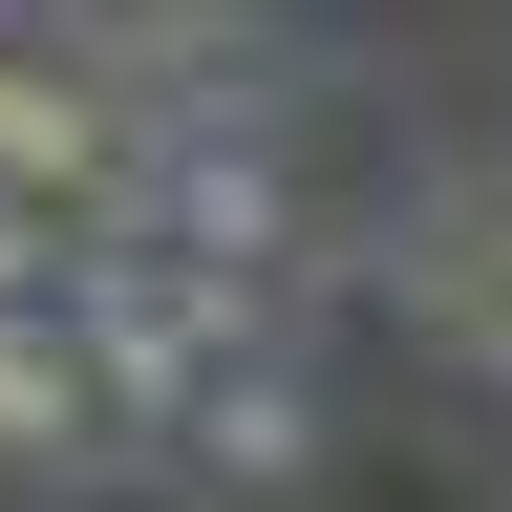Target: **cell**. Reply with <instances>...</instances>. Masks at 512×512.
Masks as SVG:
<instances>
[{"label": "cell", "mask_w": 512, "mask_h": 512, "mask_svg": "<svg viewBox=\"0 0 512 512\" xmlns=\"http://www.w3.org/2000/svg\"><path fill=\"white\" fill-rule=\"evenodd\" d=\"M171 470H192V491H299V470H320V384H299V363H235V384H192Z\"/></svg>", "instance_id": "obj_2"}, {"label": "cell", "mask_w": 512, "mask_h": 512, "mask_svg": "<svg viewBox=\"0 0 512 512\" xmlns=\"http://www.w3.org/2000/svg\"><path fill=\"white\" fill-rule=\"evenodd\" d=\"M0 470H107V384H86V342H64V299L0 320Z\"/></svg>", "instance_id": "obj_3"}, {"label": "cell", "mask_w": 512, "mask_h": 512, "mask_svg": "<svg viewBox=\"0 0 512 512\" xmlns=\"http://www.w3.org/2000/svg\"><path fill=\"white\" fill-rule=\"evenodd\" d=\"M406 299H427V342H448V363H491V384H512V171L427 192V235H406Z\"/></svg>", "instance_id": "obj_1"}, {"label": "cell", "mask_w": 512, "mask_h": 512, "mask_svg": "<svg viewBox=\"0 0 512 512\" xmlns=\"http://www.w3.org/2000/svg\"><path fill=\"white\" fill-rule=\"evenodd\" d=\"M64 256H86V214H43V192H0V320L64 299Z\"/></svg>", "instance_id": "obj_5"}, {"label": "cell", "mask_w": 512, "mask_h": 512, "mask_svg": "<svg viewBox=\"0 0 512 512\" xmlns=\"http://www.w3.org/2000/svg\"><path fill=\"white\" fill-rule=\"evenodd\" d=\"M107 86H64V64H0V192H43V214H107Z\"/></svg>", "instance_id": "obj_4"}]
</instances>
